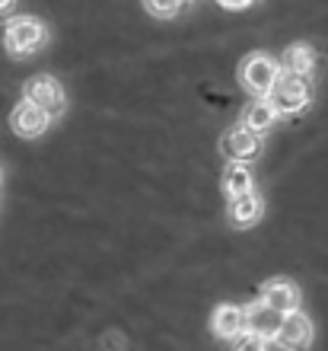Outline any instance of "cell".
<instances>
[{"mask_svg": "<svg viewBox=\"0 0 328 351\" xmlns=\"http://www.w3.org/2000/svg\"><path fill=\"white\" fill-rule=\"evenodd\" d=\"M233 351H268V339L252 335V332H239L233 339Z\"/></svg>", "mask_w": 328, "mask_h": 351, "instance_id": "obj_15", "label": "cell"}, {"mask_svg": "<svg viewBox=\"0 0 328 351\" xmlns=\"http://www.w3.org/2000/svg\"><path fill=\"white\" fill-rule=\"evenodd\" d=\"M144 3H147V10L160 19H169L179 13V0H144Z\"/></svg>", "mask_w": 328, "mask_h": 351, "instance_id": "obj_16", "label": "cell"}, {"mask_svg": "<svg viewBox=\"0 0 328 351\" xmlns=\"http://www.w3.org/2000/svg\"><path fill=\"white\" fill-rule=\"evenodd\" d=\"M239 77H242V86H246L252 96H258V99H268V93L274 90L277 77H281V67H277V61H274V58L255 51V55L246 58V64H242Z\"/></svg>", "mask_w": 328, "mask_h": 351, "instance_id": "obj_3", "label": "cell"}, {"mask_svg": "<svg viewBox=\"0 0 328 351\" xmlns=\"http://www.w3.org/2000/svg\"><path fill=\"white\" fill-rule=\"evenodd\" d=\"M283 71V74H293V77H310L312 67H316V51H312L310 45H303V42H297V45H290L287 51H283L281 64H277Z\"/></svg>", "mask_w": 328, "mask_h": 351, "instance_id": "obj_12", "label": "cell"}, {"mask_svg": "<svg viewBox=\"0 0 328 351\" xmlns=\"http://www.w3.org/2000/svg\"><path fill=\"white\" fill-rule=\"evenodd\" d=\"M242 332H252V335H262V339H274L277 326H281V313H274L271 306H264L262 300L249 304L242 310Z\"/></svg>", "mask_w": 328, "mask_h": 351, "instance_id": "obj_9", "label": "cell"}, {"mask_svg": "<svg viewBox=\"0 0 328 351\" xmlns=\"http://www.w3.org/2000/svg\"><path fill=\"white\" fill-rule=\"evenodd\" d=\"M252 0H220V7H227V10H246Z\"/></svg>", "mask_w": 328, "mask_h": 351, "instance_id": "obj_17", "label": "cell"}, {"mask_svg": "<svg viewBox=\"0 0 328 351\" xmlns=\"http://www.w3.org/2000/svg\"><path fill=\"white\" fill-rule=\"evenodd\" d=\"M223 189H227L229 198L246 195L249 189H252V173H249L246 163H229L227 173H223Z\"/></svg>", "mask_w": 328, "mask_h": 351, "instance_id": "obj_14", "label": "cell"}, {"mask_svg": "<svg viewBox=\"0 0 328 351\" xmlns=\"http://www.w3.org/2000/svg\"><path fill=\"white\" fill-rule=\"evenodd\" d=\"M274 121H277V112H274L271 102H268V99H255L246 109V121H242V125H246V128H252L255 134H262V131L271 128Z\"/></svg>", "mask_w": 328, "mask_h": 351, "instance_id": "obj_13", "label": "cell"}, {"mask_svg": "<svg viewBox=\"0 0 328 351\" xmlns=\"http://www.w3.org/2000/svg\"><path fill=\"white\" fill-rule=\"evenodd\" d=\"M48 42V29L32 16H16L3 26V45L10 55H32Z\"/></svg>", "mask_w": 328, "mask_h": 351, "instance_id": "obj_2", "label": "cell"}, {"mask_svg": "<svg viewBox=\"0 0 328 351\" xmlns=\"http://www.w3.org/2000/svg\"><path fill=\"white\" fill-rule=\"evenodd\" d=\"M220 150L227 154L233 163H242V160H252L258 157V150H262V138H258L252 128H246V125H239V128H233L223 138V144H220Z\"/></svg>", "mask_w": 328, "mask_h": 351, "instance_id": "obj_7", "label": "cell"}, {"mask_svg": "<svg viewBox=\"0 0 328 351\" xmlns=\"http://www.w3.org/2000/svg\"><path fill=\"white\" fill-rule=\"evenodd\" d=\"M274 342H277V348H283V351H306L310 348V342H312L310 316L300 313V310L283 313L281 326H277V332H274Z\"/></svg>", "mask_w": 328, "mask_h": 351, "instance_id": "obj_4", "label": "cell"}, {"mask_svg": "<svg viewBox=\"0 0 328 351\" xmlns=\"http://www.w3.org/2000/svg\"><path fill=\"white\" fill-rule=\"evenodd\" d=\"M10 125H13L16 134H23V138H38V134L51 125V115L23 99L16 109H13V115H10Z\"/></svg>", "mask_w": 328, "mask_h": 351, "instance_id": "obj_8", "label": "cell"}, {"mask_svg": "<svg viewBox=\"0 0 328 351\" xmlns=\"http://www.w3.org/2000/svg\"><path fill=\"white\" fill-rule=\"evenodd\" d=\"M210 329L217 339H236L246 326H242V306H233V304H220L210 316Z\"/></svg>", "mask_w": 328, "mask_h": 351, "instance_id": "obj_11", "label": "cell"}, {"mask_svg": "<svg viewBox=\"0 0 328 351\" xmlns=\"http://www.w3.org/2000/svg\"><path fill=\"white\" fill-rule=\"evenodd\" d=\"M262 195L255 192V189H249L246 195H236V198H229V208H227V221L233 223V227H252V223L262 217Z\"/></svg>", "mask_w": 328, "mask_h": 351, "instance_id": "obj_10", "label": "cell"}, {"mask_svg": "<svg viewBox=\"0 0 328 351\" xmlns=\"http://www.w3.org/2000/svg\"><path fill=\"white\" fill-rule=\"evenodd\" d=\"M264 306H271L274 313H293L300 306V287L287 281V278H274L262 287V297H258Z\"/></svg>", "mask_w": 328, "mask_h": 351, "instance_id": "obj_6", "label": "cell"}, {"mask_svg": "<svg viewBox=\"0 0 328 351\" xmlns=\"http://www.w3.org/2000/svg\"><path fill=\"white\" fill-rule=\"evenodd\" d=\"M312 99V90H310V80L306 77H293V74H281L274 90L268 93V102L274 106L277 115H297L310 106Z\"/></svg>", "mask_w": 328, "mask_h": 351, "instance_id": "obj_1", "label": "cell"}, {"mask_svg": "<svg viewBox=\"0 0 328 351\" xmlns=\"http://www.w3.org/2000/svg\"><path fill=\"white\" fill-rule=\"evenodd\" d=\"M13 7V0H0V13H3V10H10Z\"/></svg>", "mask_w": 328, "mask_h": 351, "instance_id": "obj_18", "label": "cell"}, {"mask_svg": "<svg viewBox=\"0 0 328 351\" xmlns=\"http://www.w3.org/2000/svg\"><path fill=\"white\" fill-rule=\"evenodd\" d=\"M179 3H188V0H179Z\"/></svg>", "mask_w": 328, "mask_h": 351, "instance_id": "obj_19", "label": "cell"}, {"mask_svg": "<svg viewBox=\"0 0 328 351\" xmlns=\"http://www.w3.org/2000/svg\"><path fill=\"white\" fill-rule=\"evenodd\" d=\"M23 93H26V102L38 106L48 115H61L64 112V90H61V84H58L55 77H48V74L32 77Z\"/></svg>", "mask_w": 328, "mask_h": 351, "instance_id": "obj_5", "label": "cell"}]
</instances>
